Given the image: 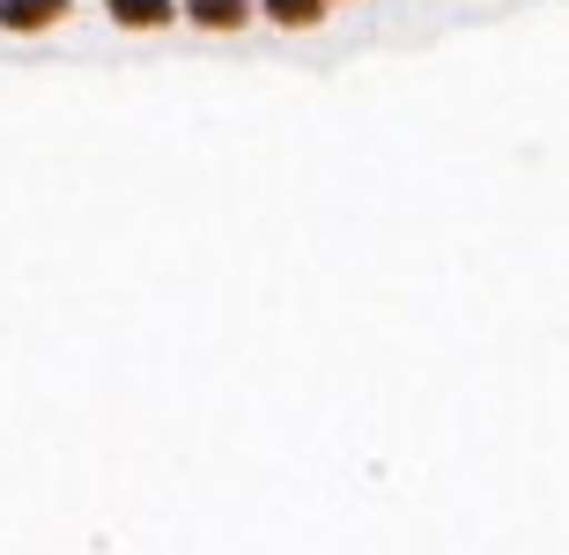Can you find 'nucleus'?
<instances>
[{"instance_id": "obj_5", "label": "nucleus", "mask_w": 569, "mask_h": 555, "mask_svg": "<svg viewBox=\"0 0 569 555\" xmlns=\"http://www.w3.org/2000/svg\"><path fill=\"white\" fill-rule=\"evenodd\" d=\"M326 8H340V0H326Z\"/></svg>"}, {"instance_id": "obj_4", "label": "nucleus", "mask_w": 569, "mask_h": 555, "mask_svg": "<svg viewBox=\"0 0 569 555\" xmlns=\"http://www.w3.org/2000/svg\"><path fill=\"white\" fill-rule=\"evenodd\" d=\"M252 16H267L274 30H289V38H296V30H318L333 8H326V0H252Z\"/></svg>"}, {"instance_id": "obj_3", "label": "nucleus", "mask_w": 569, "mask_h": 555, "mask_svg": "<svg viewBox=\"0 0 569 555\" xmlns=\"http://www.w3.org/2000/svg\"><path fill=\"white\" fill-rule=\"evenodd\" d=\"M119 30H133V38H156V30H170L178 22V0H97Z\"/></svg>"}, {"instance_id": "obj_1", "label": "nucleus", "mask_w": 569, "mask_h": 555, "mask_svg": "<svg viewBox=\"0 0 569 555\" xmlns=\"http://www.w3.org/2000/svg\"><path fill=\"white\" fill-rule=\"evenodd\" d=\"M74 16V0H0V30L8 38H44Z\"/></svg>"}, {"instance_id": "obj_2", "label": "nucleus", "mask_w": 569, "mask_h": 555, "mask_svg": "<svg viewBox=\"0 0 569 555\" xmlns=\"http://www.w3.org/2000/svg\"><path fill=\"white\" fill-rule=\"evenodd\" d=\"M178 22L208 38H237V30H252V0H178Z\"/></svg>"}]
</instances>
